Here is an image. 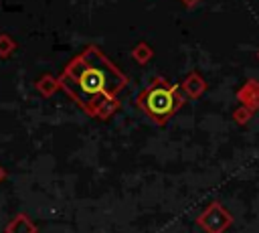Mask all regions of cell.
Here are the masks:
<instances>
[{"mask_svg":"<svg viewBox=\"0 0 259 233\" xmlns=\"http://www.w3.org/2000/svg\"><path fill=\"white\" fill-rule=\"evenodd\" d=\"M2 178H4V170L0 168V180H2Z\"/></svg>","mask_w":259,"mask_h":233,"instance_id":"obj_9","label":"cell"},{"mask_svg":"<svg viewBox=\"0 0 259 233\" xmlns=\"http://www.w3.org/2000/svg\"><path fill=\"white\" fill-rule=\"evenodd\" d=\"M182 2H184V4H188V6H192V4L196 2V0H182Z\"/></svg>","mask_w":259,"mask_h":233,"instance_id":"obj_8","label":"cell"},{"mask_svg":"<svg viewBox=\"0 0 259 233\" xmlns=\"http://www.w3.org/2000/svg\"><path fill=\"white\" fill-rule=\"evenodd\" d=\"M134 57H136L138 61H146V59H150V49L144 47V45H140V47L134 51Z\"/></svg>","mask_w":259,"mask_h":233,"instance_id":"obj_7","label":"cell"},{"mask_svg":"<svg viewBox=\"0 0 259 233\" xmlns=\"http://www.w3.org/2000/svg\"><path fill=\"white\" fill-rule=\"evenodd\" d=\"M115 109H117V101H115V97H113V95H107V97H103V99L99 101V105L95 107L93 115H97V118H109Z\"/></svg>","mask_w":259,"mask_h":233,"instance_id":"obj_3","label":"cell"},{"mask_svg":"<svg viewBox=\"0 0 259 233\" xmlns=\"http://www.w3.org/2000/svg\"><path fill=\"white\" fill-rule=\"evenodd\" d=\"M59 83L79 103H83L89 113H93L103 97L113 95L121 89L123 77L101 55V51L89 49L85 55H81L69 65Z\"/></svg>","mask_w":259,"mask_h":233,"instance_id":"obj_1","label":"cell"},{"mask_svg":"<svg viewBox=\"0 0 259 233\" xmlns=\"http://www.w3.org/2000/svg\"><path fill=\"white\" fill-rule=\"evenodd\" d=\"M59 85H61V83H57V81L51 79V77H42V79L38 81V89H40L42 93H53Z\"/></svg>","mask_w":259,"mask_h":233,"instance_id":"obj_5","label":"cell"},{"mask_svg":"<svg viewBox=\"0 0 259 233\" xmlns=\"http://www.w3.org/2000/svg\"><path fill=\"white\" fill-rule=\"evenodd\" d=\"M8 233H34V227L26 221V217H18V219L8 227Z\"/></svg>","mask_w":259,"mask_h":233,"instance_id":"obj_4","label":"cell"},{"mask_svg":"<svg viewBox=\"0 0 259 233\" xmlns=\"http://www.w3.org/2000/svg\"><path fill=\"white\" fill-rule=\"evenodd\" d=\"M12 47H14V45H12V41H10L6 34H2V36H0V55H4V57H6V55L12 51Z\"/></svg>","mask_w":259,"mask_h":233,"instance_id":"obj_6","label":"cell"},{"mask_svg":"<svg viewBox=\"0 0 259 233\" xmlns=\"http://www.w3.org/2000/svg\"><path fill=\"white\" fill-rule=\"evenodd\" d=\"M182 103V97L176 93V87L168 85L162 79H156L140 97V105L148 111V115L156 122H166L176 107Z\"/></svg>","mask_w":259,"mask_h":233,"instance_id":"obj_2","label":"cell"}]
</instances>
